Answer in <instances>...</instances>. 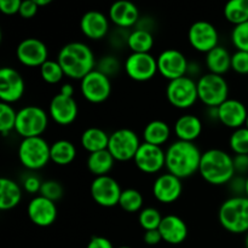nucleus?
<instances>
[{
	"label": "nucleus",
	"instance_id": "6e6552de",
	"mask_svg": "<svg viewBox=\"0 0 248 248\" xmlns=\"http://www.w3.org/2000/svg\"><path fill=\"white\" fill-rule=\"evenodd\" d=\"M166 98L177 109H188L199 101L198 84L193 78L182 77L169 81L166 86Z\"/></svg>",
	"mask_w": 248,
	"mask_h": 248
},
{
	"label": "nucleus",
	"instance_id": "6e6d98bb",
	"mask_svg": "<svg viewBox=\"0 0 248 248\" xmlns=\"http://www.w3.org/2000/svg\"><path fill=\"white\" fill-rule=\"evenodd\" d=\"M118 248H131V247H128V246H121V247H118Z\"/></svg>",
	"mask_w": 248,
	"mask_h": 248
},
{
	"label": "nucleus",
	"instance_id": "f03ea898",
	"mask_svg": "<svg viewBox=\"0 0 248 248\" xmlns=\"http://www.w3.org/2000/svg\"><path fill=\"white\" fill-rule=\"evenodd\" d=\"M166 152V170L181 179L194 176L200 169L202 153L193 142L178 140L171 143Z\"/></svg>",
	"mask_w": 248,
	"mask_h": 248
},
{
	"label": "nucleus",
	"instance_id": "a19ab883",
	"mask_svg": "<svg viewBox=\"0 0 248 248\" xmlns=\"http://www.w3.org/2000/svg\"><path fill=\"white\" fill-rule=\"evenodd\" d=\"M39 195L44 196V198L56 202V201L61 200V198L63 196L62 184L57 181H52V179L43 182V186H41Z\"/></svg>",
	"mask_w": 248,
	"mask_h": 248
},
{
	"label": "nucleus",
	"instance_id": "1a4fd4ad",
	"mask_svg": "<svg viewBox=\"0 0 248 248\" xmlns=\"http://www.w3.org/2000/svg\"><path fill=\"white\" fill-rule=\"evenodd\" d=\"M140 142L137 133L131 128H119L109 135L108 150L115 161H130L135 159Z\"/></svg>",
	"mask_w": 248,
	"mask_h": 248
},
{
	"label": "nucleus",
	"instance_id": "49530a36",
	"mask_svg": "<svg viewBox=\"0 0 248 248\" xmlns=\"http://www.w3.org/2000/svg\"><path fill=\"white\" fill-rule=\"evenodd\" d=\"M21 4V0H0V11L7 16L18 14Z\"/></svg>",
	"mask_w": 248,
	"mask_h": 248
},
{
	"label": "nucleus",
	"instance_id": "6ab92c4d",
	"mask_svg": "<svg viewBox=\"0 0 248 248\" xmlns=\"http://www.w3.org/2000/svg\"><path fill=\"white\" fill-rule=\"evenodd\" d=\"M79 114V107L74 97L60 93L52 97L48 106V115L61 126H68L74 123Z\"/></svg>",
	"mask_w": 248,
	"mask_h": 248
},
{
	"label": "nucleus",
	"instance_id": "4c0bfd02",
	"mask_svg": "<svg viewBox=\"0 0 248 248\" xmlns=\"http://www.w3.org/2000/svg\"><path fill=\"white\" fill-rule=\"evenodd\" d=\"M229 147L234 155H248V128H237L229 137Z\"/></svg>",
	"mask_w": 248,
	"mask_h": 248
},
{
	"label": "nucleus",
	"instance_id": "c85d7f7f",
	"mask_svg": "<svg viewBox=\"0 0 248 248\" xmlns=\"http://www.w3.org/2000/svg\"><path fill=\"white\" fill-rule=\"evenodd\" d=\"M171 137V127L162 120H153L143 130V140L149 144L162 147Z\"/></svg>",
	"mask_w": 248,
	"mask_h": 248
},
{
	"label": "nucleus",
	"instance_id": "58836bf2",
	"mask_svg": "<svg viewBox=\"0 0 248 248\" xmlns=\"http://www.w3.org/2000/svg\"><path fill=\"white\" fill-rule=\"evenodd\" d=\"M232 43L237 51L248 52V22L234 26L232 31Z\"/></svg>",
	"mask_w": 248,
	"mask_h": 248
},
{
	"label": "nucleus",
	"instance_id": "7c9ffc66",
	"mask_svg": "<svg viewBox=\"0 0 248 248\" xmlns=\"http://www.w3.org/2000/svg\"><path fill=\"white\" fill-rule=\"evenodd\" d=\"M114 162H115V159L109 153L108 149L91 153V154H89L86 160L87 169L96 177L108 176V173L113 169Z\"/></svg>",
	"mask_w": 248,
	"mask_h": 248
},
{
	"label": "nucleus",
	"instance_id": "09e8293b",
	"mask_svg": "<svg viewBox=\"0 0 248 248\" xmlns=\"http://www.w3.org/2000/svg\"><path fill=\"white\" fill-rule=\"evenodd\" d=\"M143 241H144V244H147L148 246H155V245H159L160 242L162 241V236L161 234H160L159 229L144 232V235H143Z\"/></svg>",
	"mask_w": 248,
	"mask_h": 248
},
{
	"label": "nucleus",
	"instance_id": "f704fd0d",
	"mask_svg": "<svg viewBox=\"0 0 248 248\" xmlns=\"http://www.w3.org/2000/svg\"><path fill=\"white\" fill-rule=\"evenodd\" d=\"M40 75L46 84L56 85L62 81L64 77L62 67L57 60H50L48 58L45 63L40 67Z\"/></svg>",
	"mask_w": 248,
	"mask_h": 248
},
{
	"label": "nucleus",
	"instance_id": "393cba45",
	"mask_svg": "<svg viewBox=\"0 0 248 248\" xmlns=\"http://www.w3.org/2000/svg\"><path fill=\"white\" fill-rule=\"evenodd\" d=\"M202 128V121L199 116L194 114H184L176 120L173 131L178 140L194 143V140L201 136Z\"/></svg>",
	"mask_w": 248,
	"mask_h": 248
},
{
	"label": "nucleus",
	"instance_id": "37998d69",
	"mask_svg": "<svg viewBox=\"0 0 248 248\" xmlns=\"http://www.w3.org/2000/svg\"><path fill=\"white\" fill-rule=\"evenodd\" d=\"M227 186L232 196H245V194H246V177L235 174L234 178Z\"/></svg>",
	"mask_w": 248,
	"mask_h": 248
},
{
	"label": "nucleus",
	"instance_id": "bb28decb",
	"mask_svg": "<svg viewBox=\"0 0 248 248\" xmlns=\"http://www.w3.org/2000/svg\"><path fill=\"white\" fill-rule=\"evenodd\" d=\"M21 186L14 179L2 177L0 179V210L9 211L16 207L22 200Z\"/></svg>",
	"mask_w": 248,
	"mask_h": 248
},
{
	"label": "nucleus",
	"instance_id": "20e7f679",
	"mask_svg": "<svg viewBox=\"0 0 248 248\" xmlns=\"http://www.w3.org/2000/svg\"><path fill=\"white\" fill-rule=\"evenodd\" d=\"M218 220L227 232L232 234L248 232V198L232 196L220 205Z\"/></svg>",
	"mask_w": 248,
	"mask_h": 248
},
{
	"label": "nucleus",
	"instance_id": "473e14b6",
	"mask_svg": "<svg viewBox=\"0 0 248 248\" xmlns=\"http://www.w3.org/2000/svg\"><path fill=\"white\" fill-rule=\"evenodd\" d=\"M225 19L234 26L248 22V0H230L223 10Z\"/></svg>",
	"mask_w": 248,
	"mask_h": 248
},
{
	"label": "nucleus",
	"instance_id": "39448f33",
	"mask_svg": "<svg viewBox=\"0 0 248 248\" xmlns=\"http://www.w3.org/2000/svg\"><path fill=\"white\" fill-rule=\"evenodd\" d=\"M196 84L199 101L208 108H218L229 98V85L222 75L206 73L199 77Z\"/></svg>",
	"mask_w": 248,
	"mask_h": 248
},
{
	"label": "nucleus",
	"instance_id": "aec40b11",
	"mask_svg": "<svg viewBox=\"0 0 248 248\" xmlns=\"http://www.w3.org/2000/svg\"><path fill=\"white\" fill-rule=\"evenodd\" d=\"M218 121L232 131L246 125L248 110L245 103L236 98H228L217 108Z\"/></svg>",
	"mask_w": 248,
	"mask_h": 248
},
{
	"label": "nucleus",
	"instance_id": "72a5a7b5",
	"mask_svg": "<svg viewBox=\"0 0 248 248\" xmlns=\"http://www.w3.org/2000/svg\"><path fill=\"white\" fill-rule=\"evenodd\" d=\"M143 203H144V199H143L142 193L132 188L123 190L120 200H119V206L127 213L140 212L143 210Z\"/></svg>",
	"mask_w": 248,
	"mask_h": 248
},
{
	"label": "nucleus",
	"instance_id": "9b49d317",
	"mask_svg": "<svg viewBox=\"0 0 248 248\" xmlns=\"http://www.w3.org/2000/svg\"><path fill=\"white\" fill-rule=\"evenodd\" d=\"M188 41L194 50L208 53L219 45V34L215 24L205 19H200L189 27Z\"/></svg>",
	"mask_w": 248,
	"mask_h": 248
},
{
	"label": "nucleus",
	"instance_id": "8fccbe9b",
	"mask_svg": "<svg viewBox=\"0 0 248 248\" xmlns=\"http://www.w3.org/2000/svg\"><path fill=\"white\" fill-rule=\"evenodd\" d=\"M86 248H114L113 244L107 237L93 236L87 242Z\"/></svg>",
	"mask_w": 248,
	"mask_h": 248
},
{
	"label": "nucleus",
	"instance_id": "423d86ee",
	"mask_svg": "<svg viewBox=\"0 0 248 248\" xmlns=\"http://www.w3.org/2000/svg\"><path fill=\"white\" fill-rule=\"evenodd\" d=\"M50 147L43 137L22 138L18 145V160L29 171L44 169L51 161Z\"/></svg>",
	"mask_w": 248,
	"mask_h": 248
},
{
	"label": "nucleus",
	"instance_id": "de8ad7c7",
	"mask_svg": "<svg viewBox=\"0 0 248 248\" xmlns=\"http://www.w3.org/2000/svg\"><path fill=\"white\" fill-rule=\"evenodd\" d=\"M234 167L236 174L240 176H248V155H234L232 156Z\"/></svg>",
	"mask_w": 248,
	"mask_h": 248
},
{
	"label": "nucleus",
	"instance_id": "f257e3e1",
	"mask_svg": "<svg viewBox=\"0 0 248 248\" xmlns=\"http://www.w3.org/2000/svg\"><path fill=\"white\" fill-rule=\"evenodd\" d=\"M57 61L65 77L73 80H81L96 69L97 65L92 48L81 41H72L62 46L57 55Z\"/></svg>",
	"mask_w": 248,
	"mask_h": 248
},
{
	"label": "nucleus",
	"instance_id": "4468645a",
	"mask_svg": "<svg viewBox=\"0 0 248 248\" xmlns=\"http://www.w3.org/2000/svg\"><path fill=\"white\" fill-rule=\"evenodd\" d=\"M124 69L130 79L140 82L148 81L159 73L156 58L152 53H131L126 58Z\"/></svg>",
	"mask_w": 248,
	"mask_h": 248
},
{
	"label": "nucleus",
	"instance_id": "603ef678",
	"mask_svg": "<svg viewBox=\"0 0 248 248\" xmlns=\"http://www.w3.org/2000/svg\"><path fill=\"white\" fill-rule=\"evenodd\" d=\"M35 2H36V4H38V6H39V7H41V6H46V5L51 4L50 0H35Z\"/></svg>",
	"mask_w": 248,
	"mask_h": 248
},
{
	"label": "nucleus",
	"instance_id": "13d9d810",
	"mask_svg": "<svg viewBox=\"0 0 248 248\" xmlns=\"http://www.w3.org/2000/svg\"><path fill=\"white\" fill-rule=\"evenodd\" d=\"M247 90H248V85H247Z\"/></svg>",
	"mask_w": 248,
	"mask_h": 248
},
{
	"label": "nucleus",
	"instance_id": "864d4df0",
	"mask_svg": "<svg viewBox=\"0 0 248 248\" xmlns=\"http://www.w3.org/2000/svg\"><path fill=\"white\" fill-rule=\"evenodd\" d=\"M245 196L248 198V176L246 177V194H245Z\"/></svg>",
	"mask_w": 248,
	"mask_h": 248
},
{
	"label": "nucleus",
	"instance_id": "2eb2a0df",
	"mask_svg": "<svg viewBox=\"0 0 248 248\" xmlns=\"http://www.w3.org/2000/svg\"><path fill=\"white\" fill-rule=\"evenodd\" d=\"M16 57L26 67L40 68L48 60V48L40 39L26 38L17 45Z\"/></svg>",
	"mask_w": 248,
	"mask_h": 248
},
{
	"label": "nucleus",
	"instance_id": "4be33fe9",
	"mask_svg": "<svg viewBox=\"0 0 248 248\" xmlns=\"http://www.w3.org/2000/svg\"><path fill=\"white\" fill-rule=\"evenodd\" d=\"M80 29L87 39L101 40L108 35L110 29V19L103 12L91 10L82 15L80 19Z\"/></svg>",
	"mask_w": 248,
	"mask_h": 248
},
{
	"label": "nucleus",
	"instance_id": "0eeeda50",
	"mask_svg": "<svg viewBox=\"0 0 248 248\" xmlns=\"http://www.w3.org/2000/svg\"><path fill=\"white\" fill-rule=\"evenodd\" d=\"M48 126V115L41 107L26 106L17 111L15 131L22 138L41 137Z\"/></svg>",
	"mask_w": 248,
	"mask_h": 248
},
{
	"label": "nucleus",
	"instance_id": "b1692460",
	"mask_svg": "<svg viewBox=\"0 0 248 248\" xmlns=\"http://www.w3.org/2000/svg\"><path fill=\"white\" fill-rule=\"evenodd\" d=\"M159 232L162 241L169 245H181L188 237V227L181 217L176 215H167L162 218Z\"/></svg>",
	"mask_w": 248,
	"mask_h": 248
},
{
	"label": "nucleus",
	"instance_id": "3c124183",
	"mask_svg": "<svg viewBox=\"0 0 248 248\" xmlns=\"http://www.w3.org/2000/svg\"><path fill=\"white\" fill-rule=\"evenodd\" d=\"M60 93L68 97H74V87H73V85L69 84V82H65V84H63L62 87H61Z\"/></svg>",
	"mask_w": 248,
	"mask_h": 248
},
{
	"label": "nucleus",
	"instance_id": "c03bdc74",
	"mask_svg": "<svg viewBox=\"0 0 248 248\" xmlns=\"http://www.w3.org/2000/svg\"><path fill=\"white\" fill-rule=\"evenodd\" d=\"M41 186H43V182L35 174L31 173L28 176L24 177L23 183H22V186H23L24 190L29 194H38L40 193Z\"/></svg>",
	"mask_w": 248,
	"mask_h": 248
},
{
	"label": "nucleus",
	"instance_id": "7ed1b4c3",
	"mask_svg": "<svg viewBox=\"0 0 248 248\" xmlns=\"http://www.w3.org/2000/svg\"><path fill=\"white\" fill-rule=\"evenodd\" d=\"M199 173L212 186H227L236 174L232 156L218 148L206 150L202 153Z\"/></svg>",
	"mask_w": 248,
	"mask_h": 248
},
{
	"label": "nucleus",
	"instance_id": "f8f14e48",
	"mask_svg": "<svg viewBox=\"0 0 248 248\" xmlns=\"http://www.w3.org/2000/svg\"><path fill=\"white\" fill-rule=\"evenodd\" d=\"M90 193L97 205L110 208L119 205L123 189L119 182L108 174V176L94 177L90 186Z\"/></svg>",
	"mask_w": 248,
	"mask_h": 248
},
{
	"label": "nucleus",
	"instance_id": "79ce46f5",
	"mask_svg": "<svg viewBox=\"0 0 248 248\" xmlns=\"http://www.w3.org/2000/svg\"><path fill=\"white\" fill-rule=\"evenodd\" d=\"M232 69L241 75H248V52L235 51L232 55Z\"/></svg>",
	"mask_w": 248,
	"mask_h": 248
},
{
	"label": "nucleus",
	"instance_id": "c756f323",
	"mask_svg": "<svg viewBox=\"0 0 248 248\" xmlns=\"http://www.w3.org/2000/svg\"><path fill=\"white\" fill-rule=\"evenodd\" d=\"M51 161L58 166L70 165L77 157V147L68 140H58L50 147Z\"/></svg>",
	"mask_w": 248,
	"mask_h": 248
},
{
	"label": "nucleus",
	"instance_id": "a18cd8bd",
	"mask_svg": "<svg viewBox=\"0 0 248 248\" xmlns=\"http://www.w3.org/2000/svg\"><path fill=\"white\" fill-rule=\"evenodd\" d=\"M39 6L35 2V0H24L22 1L21 7H19V16L23 17V18H31L36 15L38 12Z\"/></svg>",
	"mask_w": 248,
	"mask_h": 248
},
{
	"label": "nucleus",
	"instance_id": "412c9836",
	"mask_svg": "<svg viewBox=\"0 0 248 248\" xmlns=\"http://www.w3.org/2000/svg\"><path fill=\"white\" fill-rule=\"evenodd\" d=\"M182 193H183L182 179L169 172L160 174L153 183V195L161 203L174 202L181 198Z\"/></svg>",
	"mask_w": 248,
	"mask_h": 248
},
{
	"label": "nucleus",
	"instance_id": "cd10ccee",
	"mask_svg": "<svg viewBox=\"0 0 248 248\" xmlns=\"http://www.w3.org/2000/svg\"><path fill=\"white\" fill-rule=\"evenodd\" d=\"M80 143L89 154L108 149L109 135L99 127H89L82 132Z\"/></svg>",
	"mask_w": 248,
	"mask_h": 248
},
{
	"label": "nucleus",
	"instance_id": "2f4dec72",
	"mask_svg": "<svg viewBox=\"0 0 248 248\" xmlns=\"http://www.w3.org/2000/svg\"><path fill=\"white\" fill-rule=\"evenodd\" d=\"M154 35L144 29H133L130 31L127 40V47L132 53H150L154 46Z\"/></svg>",
	"mask_w": 248,
	"mask_h": 248
},
{
	"label": "nucleus",
	"instance_id": "9d476101",
	"mask_svg": "<svg viewBox=\"0 0 248 248\" xmlns=\"http://www.w3.org/2000/svg\"><path fill=\"white\" fill-rule=\"evenodd\" d=\"M80 92L90 103L99 104L106 102L111 93L110 78L94 69L80 80Z\"/></svg>",
	"mask_w": 248,
	"mask_h": 248
},
{
	"label": "nucleus",
	"instance_id": "e433bc0d",
	"mask_svg": "<svg viewBox=\"0 0 248 248\" xmlns=\"http://www.w3.org/2000/svg\"><path fill=\"white\" fill-rule=\"evenodd\" d=\"M162 216L160 211L155 207H145L143 208L138 216V223L143 228L144 232L148 230H156L159 229L161 224Z\"/></svg>",
	"mask_w": 248,
	"mask_h": 248
},
{
	"label": "nucleus",
	"instance_id": "f3484780",
	"mask_svg": "<svg viewBox=\"0 0 248 248\" xmlns=\"http://www.w3.org/2000/svg\"><path fill=\"white\" fill-rule=\"evenodd\" d=\"M24 84L23 77L18 70L11 67H2L0 69V99L2 103L12 104L23 97Z\"/></svg>",
	"mask_w": 248,
	"mask_h": 248
},
{
	"label": "nucleus",
	"instance_id": "dca6fc26",
	"mask_svg": "<svg viewBox=\"0 0 248 248\" xmlns=\"http://www.w3.org/2000/svg\"><path fill=\"white\" fill-rule=\"evenodd\" d=\"M133 161L137 169L143 173H157L166 166V152L162 149V147L143 142Z\"/></svg>",
	"mask_w": 248,
	"mask_h": 248
},
{
	"label": "nucleus",
	"instance_id": "ea45409f",
	"mask_svg": "<svg viewBox=\"0 0 248 248\" xmlns=\"http://www.w3.org/2000/svg\"><path fill=\"white\" fill-rule=\"evenodd\" d=\"M120 68V62H119L118 58L113 55H106L97 61L96 69L99 70L101 73H103V74L107 75L108 78H111L113 75H115L116 73H119Z\"/></svg>",
	"mask_w": 248,
	"mask_h": 248
},
{
	"label": "nucleus",
	"instance_id": "5701e85b",
	"mask_svg": "<svg viewBox=\"0 0 248 248\" xmlns=\"http://www.w3.org/2000/svg\"><path fill=\"white\" fill-rule=\"evenodd\" d=\"M108 17L111 23L123 29L136 27L140 18L138 7L132 1L127 0H119L111 4L109 7Z\"/></svg>",
	"mask_w": 248,
	"mask_h": 248
},
{
	"label": "nucleus",
	"instance_id": "a211bd4d",
	"mask_svg": "<svg viewBox=\"0 0 248 248\" xmlns=\"http://www.w3.org/2000/svg\"><path fill=\"white\" fill-rule=\"evenodd\" d=\"M27 215L34 225L47 228L56 222L58 216L57 205L53 201L38 195L31 199L27 207Z\"/></svg>",
	"mask_w": 248,
	"mask_h": 248
},
{
	"label": "nucleus",
	"instance_id": "4d7b16f0",
	"mask_svg": "<svg viewBox=\"0 0 248 248\" xmlns=\"http://www.w3.org/2000/svg\"><path fill=\"white\" fill-rule=\"evenodd\" d=\"M245 126H246V127L248 128V118H247V121H246V125H245Z\"/></svg>",
	"mask_w": 248,
	"mask_h": 248
},
{
	"label": "nucleus",
	"instance_id": "5fc2aeb1",
	"mask_svg": "<svg viewBox=\"0 0 248 248\" xmlns=\"http://www.w3.org/2000/svg\"><path fill=\"white\" fill-rule=\"evenodd\" d=\"M245 247L248 248V232L246 234V237H245Z\"/></svg>",
	"mask_w": 248,
	"mask_h": 248
},
{
	"label": "nucleus",
	"instance_id": "c9c22d12",
	"mask_svg": "<svg viewBox=\"0 0 248 248\" xmlns=\"http://www.w3.org/2000/svg\"><path fill=\"white\" fill-rule=\"evenodd\" d=\"M17 120V111L11 104L0 102V132L4 137L15 131Z\"/></svg>",
	"mask_w": 248,
	"mask_h": 248
},
{
	"label": "nucleus",
	"instance_id": "ddd939ff",
	"mask_svg": "<svg viewBox=\"0 0 248 248\" xmlns=\"http://www.w3.org/2000/svg\"><path fill=\"white\" fill-rule=\"evenodd\" d=\"M157 72L169 81L186 77L188 73L189 61L182 51L177 48H166L156 57Z\"/></svg>",
	"mask_w": 248,
	"mask_h": 248
},
{
	"label": "nucleus",
	"instance_id": "a878e982",
	"mask_svg": "<svg viewBox=\"0 0 248 248\" xmlns=\"http://www.w3.org/2000/svg\"><path fill=\"white\" fill-rule=\"evenodd\" d=\"M205 63L208 73L223 77L225 73L232 69V55L228 48L222 45H218L217 47L206 53Z\"/></svg>",
	"mask_w": 248,
	"mask_h": 248
}]
</instances>
